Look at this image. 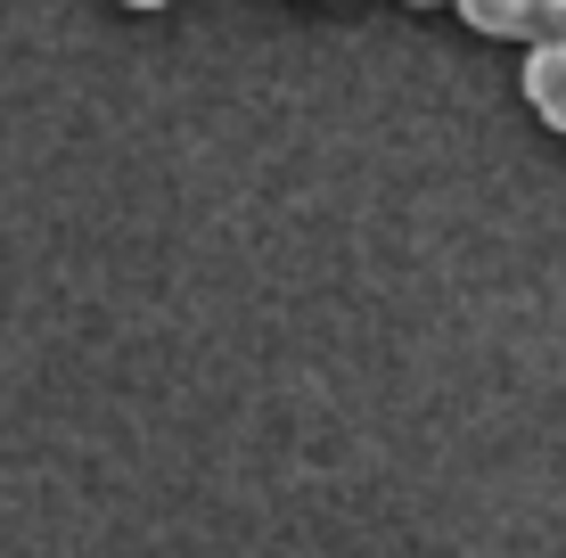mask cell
<instances>
[{"label":"cell","mask_w":566,"mask_h":558,"mask_svg":"<svg viewBox=\"0 0 566 558\" xmlns=\"http://www.w3.org/2000/svg\"><path fill=\"white\" fill-rule=\"evenodd\" d=\"M411 9H436V0H411Z\"/></svg>","instance_id":"cell-4"},{"label":"cell","mask_w":566,"mask_h":558,"mask_svg":"<svg viewBox=\"0 0 566 558\" xmlns=\"http://www.w3.org/2000/svg\"><path fill=\"white\" fill-rule=\"evenodd\" d=\"M525 99H534V115L551 131H566V42H534V57H525Z\"/></svg>","instance_id":"cell-2"},{"label":"cell","mask_w":566,"mask_h":558,"mask_svg":"<svg viewBox=\"0 0 566 558\" xmlns=\"http://www.w3.org/2000/svg\"><path fill=\"white\" fill-rule=\"evenodd\" d=\"M124 9H165V0H124Z\"/></svg>","instance_id":"cell-3"},{"label":"cell","mask_w":566,"mask_h":558,"mask_svg":"<svg viewBox=\"0 0 566 558\" xmlns=\"http://www.w3.org/2000/svg\"><path fill=\"white\" fill-rule=\"evenodd\" d=\"M460 17L493 42H566V0H460Z\"/></svg>","instance_id":"cell-1"}]
</instances>
